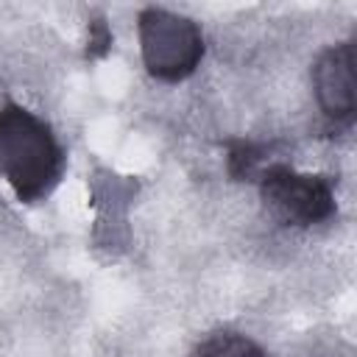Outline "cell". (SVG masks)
Here are the masks:
<instances>
[{"label":"cell","instance_id":"8","mask_svg":"<svg viewBox=\"0 0 357 357\" xmlns=\"http://www.w3.org/2000/svg\"><path fill=\"white\" fill-rule=\"evenodd\" d=\"M112 50V31L103 17L89 22V42H86V59H103Z\"/></svg>","mask_w":357,"mask_h":357},{"label":"cell","instance_id":"6","mask_svg":"<svg viewBox=\"0 0 357 357\" xmlns=\"http://www.w3.org/2000/svg\"><path fill=\"white\" fill-rule=\"evenodd\" d=\"M273 145L251 142V139H231L226 148V170L234 181H257L265 165H271Z\"/></svg>","mask_w":357,"mask_h":357},{"label":"cell","instance_id":"2","mask_svg":"<svg viewBox=\"0 0 357 357\" xmlns=\"http://www.w3.org/2000/svg\"><path fill=\"white\" fill-rule=\"evenodd\" d=\"M139 53L151 78L178 84L190 78L204 59V31L195 20L148 6L137 17Z\"/></svg>","mask_w":357,"mask_h":357},{"label":"cell","instance_id":"3","mask_svg":"<svg viewBox=\"0 0 357 357\" xmlns=\"http://www.w3.org/2000/svg\"><path fill=\"white\" fill-rule=\"evenodd\" d=\"M257 187L268 212L284 226H318L337 212L335 184L329 176L301 173L282 159H273L262 167Z\"/></svg>","mask_w":357,"mask_h":357},{"label":"cell","instance_id":"4","mask_svg":"<svg viewBox=\"0 0 357 357\" xmlns=\"http://www.w3.org/2000/svg\"><path fill=\"white\" fill-rule=\"evenodd\" d=\"M357 47L354 39L329 45L312 64V92L318 109L332 126H351L357 112V81H354Z\"/></svg>","mask_w":357,"mask_h":357},{"label":"cell","instance_id":"1","mask_svg":"<svg viewBox=\"0 0 357 357\" xmlns=\"http://www.w3.org/2000/svg\"><path fill=\"white\" fill-rule=\"evenodd\" d=\"M67 153L50 123L17 100L0 106V176L22 204L45 201L61 181Z\"/></svg>","mask_w":357,"mask_h":357},{"label":"cell","instance_id":"7","mask_svg":"<svg viewBox=\"0 0 357 357\" xmlns=\"http://www.w3.org/2000/svg\"><path fill=\"white\" fill-rule=\"evenodd\" d=\"M192 357H268L265 349L240 332H215L209 335Z\"/></svg>","mask_w":357,"mask_h":357},{"label":"cell","instance_id":"5","mask_svg":"<svg viewBox=\"0 0 357 357\" xmlns=\"http://www.w3.org/2000/svg\"><path fill=\"white\" fill-rule=\"evenodd\" d=\"M137 195V181L128 176H117L112 170H100L92 181V204L98 209L95 220V243L98 245H126V212Z\"/></svg>","mask_w":357,"mask_h":357}]
</instances>
